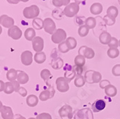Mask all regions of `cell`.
I'll return each mask as SVG.
<instances>
[{"mask_svg":"<svg viewBox=\"0 0 120 119\" xmlns=\"http://www.w3.org/2000/svg\"><path fill=\"white\" fill-rule=\"evenodd\" d=\"M103 11V6L101 3L99 2H95L91 4L90 7V12L91 14L94 15H100Z\"/></svg>","mask_w":120,"mask_h":119,"instance_id":"ac0fdd59","label":"cell"},{"mask_svg":"<svg viewBox=\"0 0 120 119\" xmlns=\"http://www.w3.org/2000/svg\"><path fill=\"white\" fill-rule=\"evenodd\" d=\"M58 56H59L58 55V53H57V51H56V48H54V49L52 50L51 54H50V57H51L52 59H54V58H56V57H58Z\"/></svg>","mask_w":120,"mask_h":119,"instance_id":"c3c4849f","label":"cell"},{"mask_svg":"<svg viewBox=\"0 0 120 119\" xmlns=\"http://www.w3.org/2000/svg\"><path fill=\"white\" fill-rule=\"evenodd\" d=\"M74 119H94V115L90 108H82L75 111Z\"/></svg>","mask_w":120,"mask_h":119,"instance_id":"277c9868","label":"cell"},{"mask_svg":"<svg viewBox=\"0 0 120 119\" xmlns=\"http://www.w3.org/2000/svg\"><path fill=\"white\" fill-rule=\"evenodd\" d=\"M58 51L63 53H68L70 51L66 45V43H65V41H63V42L60 43V44H58Z\"/></svg>","mask_w":120,"mask_h":119,"instance_id":"ab89813d","label":"cell"},{"mask_svg":"<svg viewBox=\"0 0 120 119\" xmlns=\"http://www.w3.org/2000/svg\"><path fill=\"white\" fill-rule=\"evenodd\" d=\"M14 24L15 20L11 17L7 15H2L0 16V25H2L3 27L6 28H10L14 26Z\"/></svg>","mask_w":120,"mask_h":119,"instance_id":"5bb4252c","label":"cell"},{"mask_svg":"<svg viewBox=\"0 0 120 119\" xmlns=\"http://www.w3.org/2000/svg\"><path fill=\"white\" fill-rule=\"evenodd\" d=\"M118 2H119V4H120V0H118Z\"/></svg>","mask_w":120,"mask_h":119,"instance_id":"91938a15","label":"cell"},{"mask_svg":"<svg viewBox=\"0 0 120 119\" xmlns=\"http://www.w3.org/2000/svg\"><path fill=\"white\" fill-rule=\"evenodd\" d=\"M32 24V27H33L34 29H35V30H40L43 28V20L41 18L36 17V18L33 19Z\"/></svg>","mask_w":120,"mask_h":119,"instance_id":"f1b7e54d","label":"cell"},{"mask_svg":"<svg viewBox=\"0 0 120 119\" xmlns=\"http://www.w3.org/2000/svg\"><path fill=\"white\" fill-rule=\"evenodd\" d=\"M63 69L65 71L63 77L70 83V82L74 79L76 77V74L73 70V67L71 65L66 63L65 65V67H63Z\"/></svg>","mask_w":120,"mask_h":119,"instance_id":"9c48e42d","label":"cell"},{"mask_svg":"<svg viewBox=\"0 0 120 119\" xmlns=\"http://www.w3.org/2000/svg\"><path fill=\"white\" fill-rule=\"evenodd\" d=\"M85 25L89 29H94L96 25V20L94 17H89L85 20Z\"/></svg>","mask_w":120,"mask_h":119,"instance_id":"d6a6232c","label":"cell"},{"mask_svg":"<svg viewBox=\"0 0 120 119\" xmlns=\"http://www.w3.org/2000/svg\"><path fill=\"white\" fill-rule=\"evenodd\" d=\"M2 28L1 25H0V35L2 34Z\"/></svg>","mask_w":120,"mask_h":119,"instance_id":"db71d44e","label":"cell"},{"mask_svg":"<svg viewBox=\"0 0 120 119\" xmlns=\"http://www.w3.org/2000/svg\"><path fill=\"white\" fill-rule=\"evenodd\" d=\"M92 80H93V84L94 83H99L102 80V77L100 72L94 71L93 76H92Z\"/></svg>","mask_w":120,"mask_h":119,"instance_id":"f35d334b","label":"cell"},{"mask_svg":"<svg viewBox=\"0 0 120 119\" xmlns=\"http://www.w3.org/2000/svg\"><path fill=\"white\" fill-rule=\"evenodd\" d=\"M79 54L83 56L85 59H91L95 56V52L91 48L87 47L86 46H82L79 49Z\"/></svg>","mask_w":120,"mask_h":119,"instance_id":"30bf717a","label":"cell"},{"mask_svg":"<svg viewBox=\"0 0 120 119\" xmlns=\"http://www.w3.org/2000/svg\"><path fill=\"white\" fill-rule=\"evenodd\" d=\"M108 46H109V48H117V47L119 46V40L116 38L112 37V39H111L110 42L109 43Z\"/></svg>","mask_w":120,"mask_h":119,"instance_id":"60d3db41","label":"cell"},{"mask_svg":"<svg viewBox=\"0 0 120 119\" xmlns=\"http://www.w3.org/2000/svg\"><path fill=\"white\" fill-rule=\"evenodd\" d=\"M18 74H17V81L20 84H25L29 81V76L27 73L22 71H17Z\"/></svg>","mask_w":120,"mask_h":119,"instance_id":"ffe728a7","label":"cell"},{"mask_svg":"<svg viewBox=\"0 0 120 119\" xmlns=\"http://www.w3.org/2000/svg\"><path fill=\"white\" fill-rule=\"evenodd\" d=\"M4 87H5V83L2 80H0V92H2V91L4 92Z\"/></svg>","mask_w":120,"mask_h":119,"instance_id":"681fc988","label":"cell"},{"mask_svg":"<svg viewBox=\"0 0 120 119\" xmlns=\"http://www.w3.org/2000/svg\"><path fill=\"white\" fill-rule=\"evenodd\" d=\"M67 38V34L63 29L58 28L52 34L51 40L56 43V44H60V43L65 41Z\"/></svg>","mask_w":120,"mask_h":119,"instance_id":"3957f363","label":"cell"},{"mask_svg":"<svg viewBox=\"0 0 120 119\" xmlns=\"http://www.w3.org/2000/svg\"><path fill=\"white\" fill-rule=\"evenodd\" d=\"M40 77L43 79V81H44L45 83H47V82H48L50 79L52 77V76L50 71L48 69H42L41 71V72H40Z\"/></svg>","mask_w":120,"mask_h":119,"instance_id":"83f0119b","label":"cell"},{"mask_svg":"<svg viewBox=\"0 0 120 119\" xmlns=\"http://www.w3.org/2000/svg\"><path fill=\"white\" fill-rule=\"evenodd\" d=\"M85 83H86V81L83 75L76 76L74 79V85L76 87H82L85 84Z\"/></svg>","mask_w":120,"mask_h":119,"instance_id":"f546056e","label":"cell"},{"mask_svg":"<svg viewBox=\"0 0 120 119\" xmlns=\"http://www.w3.org/2000/svg\"><path fill=\"white\" fill-rule=\"evenodd\" d=\"M43 29L49 34H52L56 30V25L52 19L48 17L43 20Z\"/></svg>","mask_w":120,"mask_h":119,"instance_id":"ba28073f","label":"cell"},{"mask_svg":"<svg viewBox=\"0 0 120 119\" xmlns=\"http://www.w3.org/2000/svg\"><path fill=\"white\" fill-rule=\"evenodd\" d=\"M52 4L57 8L62 6H67L71 3V0H52Z\"/></svg>","mask_w":120,"mask_h":119,"instance_id":"836d02e7","label":"cell"},{"mask_svg":"<svg viewBox=\"0 0 120 119\" xmlns=\"http://www.w3.org/2000/svg\"><path fill=\"white\" fill-rule=\"evenodd\" d=\"M28 119H36V118H28Z\"/></svg>","mask_w":120,"mask_h":119,"instance_id":"6f0895ef","label":"cell"},{"mask_svg":"<svg viewBox=\"0 0 120 119\" xmlns=\"http://www.w3.org/2000/svg\"><path fill=\"white\" fill-rule=\"evenodd\" d=\"M74 1H75V3L78 4L79 5V4H84L86 2V0H74Z\"/></svg>","mask_w":120,"mask_h":119,"instance_id":"f5cc1de1","label":"cell"},{"mask_svg":"<svg viewBox=\"0 0 120 119\" xmlns=\"http://www.w3.org/2000/svg\"><path fill=\"white\" fill-rule=\"evenodd\" d=\"M79 10L80 6L75 2H72L65 6L63 9V14L68 17H73L79 13Z\"/></svg>","mask_w":120,"mask_h":119,"instance_id":"7a4b0ae2","label":"cell"},{"mask_svg":"<svg viewBox=\"0 0 120 119\" xmlns=\"http://www.w3.org/2000/svg\"><path fill=\"white\" fill-rule=\"evenodd\" d=\"M39 14L40 9L35 4H32L30 7H27L23 10V15L27 19H35L38 17Z\"/></svg>","mask_w":120,"mask_h":119,"instance_id":"6da1fadb","label":"cell"},{"mask_svg":"<svg viewBox=\"0 0 120 119\" xmlns=\"http://www.w3.org/2000/svg\"><path fill=\"white\" fill-rule=\"evenodd\" d=\"M2 106H3V105H2V101L0 100V109L2 107Z\"/></svg>","mask_w":120,"mask_h":119,"instance_id":"11a10c76","label":"cell"},{"mask_svg":"<svg viewBox=\"0 0 120 119\" xmlns=\"http://www.w3.org/2000/svg\"><path fill=\"white\" fill-rule=\"evenodd\" d=\"M56 84L57 90L60 92H66L70 89L69 82L63 77H60L57 78L56 81Z\"/></svg>","mask_w":120,"mask_h":119,"instance_id":"52a82bcc","label":"cell"},{"mask_svg":"<svg viewBox=\"0 0 120 119\" xmlns=\"http://www.w3.org/2000/svg\"><path fill=\"white\" fill-rule=\"evenodd\" d=\"M112 74L115 77H119L120 76V64H116L112 68Z\"/></svg>","mask_w":120,"mask_h":119,"instance_id":"b9f144b4","label":"cell"},{"mask_svg":"<svg viewBox=\"0 0 120 119\" xmlns=\"http://www.w3.org/2000/svg\"><path fill=\"white\" fill-rule=\"evenodd\" d=\"M13 119H26L24 116L21 115L20 114H16L14 115V118Z\"/></svg>","mask_w":120,"mask_h":119,"instance_id":"816d5d0a","label":"cell"},{"mask_svg":"<svg viewBox=\"0 0 120 119\" xmlns=\"http://www.w3.org/2000/svg\"><path fill=\"white\" fill-rule=\"evenodd\" d=\"M12 84H13V85H14V87H15V92H17L19 91V88H20V84H19L17 80L12 81Z\"/></svg>","mask_w":120,"mask_h":119,"instance_id":"7dc6e473","label":"cell"},{"mask_svg":"<svg viewBox=\"0 0 120 119\" xmlns=\"http://www.w3.org/2000/svg\"><path fill=\"white\" fill-rule=\"evenodd\" d=\"M33 61V55L30 51H25L21 54V62L25 66H30Z\"/></svg>","mask_w":120,"mask_h":119,"instance_id":"4fadbf2b","label":"cell"},{"mask_svg":"<svg viewBox=\"0 0 120 119\" xmlns=\"http://www.w3.org/2000/svg\"><path fill=\"white\" fill-rule=\"evenodd\" d=\"M63 63H64L63 60L60 57L58 56V57H56V58L52 59L50 65H51V67H52L53 69L58 70V69H60L63 68Z\"/></svg>","mask_w":120,"mask_h":119,"instance_id":"e0dca14e","label":"cell"},{"mask_svg":"<svg viewBox=\"0 0 120 119\" xmlns=\"http://www.w3.org/2000/svg\"><path fill=\"white\" fill-rule=\"evenodd\" d=\"M104 21V23L105 24L107 25V26H112L115 24L116 23V19L114 18H112L110 16H109L107 15H106L104 18H103Z\"/></svg>","mask_w":120,"mask_h":119,"instance_id":"8d00e7d4","label":"cell"},{"mask_svg":"<svg viewBox=\"0 0 120 119\" xmlns=\"http://www.w3.org/2000/svg\"><path fill=\"white\" fill-rule=\"evenodd\" d=\"M105 93L109 97H114L117 94V89L115 86L109 84L105 88Z\"/></svg>","mask_w":120,"mask_h":119,"instance_id":"cb8c5ba5","label":"cell"},{"mask_svg":"<svg viewBox=\"0 0 120 119\" xmlns=\"http://www.w3.org/2000/svg\"><path fill=\"white\" fill-rule=\"evenodd\" d=\"M7 2L9 4H18L20 0H7Z\"/></svg>","mask_w":120,"mask_h":119,"instance_id":"f907efd6","label":"cell"},{"mask_svg":"<svg viewBox=\"0 0 120 119\" xmlns=\"http://www.w3.org/2000/svg\"><path fill=\"white\" fill-rule=\"evenodd\" d=\"M46 60V55L44 52H38L34 55V61L39 64L44 63Z\"/></svg>","mask_w":120,"mask_h":119,"instance_id":"603a6c76","label":"cell"},{"mask_svg":"<svg viewBox=\"0 0 120 119\" xmlns=\"http://www.w3.org/2000/svg\"><path fill=\"white\" fill-rule=\"evenodd\" d=\"M58 114L62 119H72L73 118L74 113L71 105H64L59 109Z\"/></svg>","mask_w":120,"mask_h":119,"instance_id":"5b68a950","label":"cell"},{"mask_svg":"<svg viewBox=\"0 0 120 119\" xmlns=\"http://www.w3.org/2000/svg\"><path fill=\"white\" fill-rule=\"evenodd\" d=\"M99 41L103 45H108L112 39V36L109 32L106 31H104L99 36Z\"/></svg>","mask_w":120,"mask_h":119,"instance_id":"d6986e66","label":"cell"},{"mask_svg":"<svg viewBox=\"0 0 120 119\" xmlns=\"http://www.w3.org/2000/svg\"><path fill=\"white\" fill-rule=\"evenodd\" d=\"M0 113L3 119H13L15 115L12 108L6 105L2 106V107L0 109Z\"/></svg>","mask_w":120,"mask_h":119,"instance_id":"9a60e30c","label":"cell"},{"mask_svg":"<svg viewBox=\"0 0 120 119\" xmlns=\"http://www.w3.org/2000/svg\"><path fill=\"white\" fill-rule=\"evenodd\" d=\"M46 84L48 85V89L42 91L39 96V99L41 101H46L53 97L54 95H55V90H54L53 87L52 86V84H50L48 82H47Z\"/></svg>","mask_w":120,"mask_h":119,"instance_id":"8992f818","label":"cell"},{"mask_svg":"<svg viewBox=\"0 0 120 119\" xmlns=\"http://www.w3.org/2000/svg\"><path fill=\"white\" fill-rule=\"evenodd\" d=\"M74 63L76 66L83 67V66L86 64V59L82 55H79L76 56L74 59Z\"/></svg>","mask_w":120,"mask_h":119,"instance_id":"4dcf8cb0","label":"cell"},{"mask_svg":"<svg viewBox=\"0 0 120 119\" xmlns=\"http://www.w3.org/2000/svg\"><path fill=\"white\" fill-rule=\"evenodd\" d=\"M107 55L111 59H116L119 56V51L118 48H109L107 51Z\"/></svg>","mask_w":120,"mask_h":119,"instance_id":"1f68e13d","label":"cell"},{"mask_svg":"<svg viewBox=\"0 0 120 119\" xmlns=\"http://www.w3.org/2000/svg\"><path fill=\"white\" fill-rule=\"evenodd\" d=\"M106 107V103L104 100L99 99L96 100L91 105V110L94 113H99L103 111Z\"/></svg>","mask_w":120,"mask_h":119,"instance_id":"2e32d148","label":"cell"},{"mask_svg":"<svg viewBox=\"0 0 120 119\" xmlns=\"http://www.w3.org/2000/svg\"><path fill=\"white\" fill-rule=\"evenodd\" d=\"M25 38L26 40H29V41H32L34 39V38H35L36 36V32L34 28H27L25 31Z\"/></svg>","mask_w":120,"mask_h":119,"instance_id":"7402d4cb","label":"cell"},{"mask_svg":"<svg viewBox=\"0 0 120 119\" xmlns=\"http://www.w3.org/2000/svg\"><path fill=\"white\" fill-rule=\"evenodd\" d=\"M39 102V98L35 95H30L26 98V103L29 107H35Z\"/></svg>","mask_w":120,"mask_h":119,"instance_id":"44dd1931","label":"cell"},{"mask_svg":"<svg viewBox=\"0 0 120 119\" xmlns=\"http://www.w3.org/2000/svg\"><path fill=\"white\" fill-rule=\"evenodd\" d=\"M65 41L69 50H73L77 46V41H76L75 38L73 37H68Z\"/></svg>","mask_w":120,"mask_h":119,"instance_id":"4316f807","label":"cell"},{"mask_svg":"<svg viewBox=\"0 0 120 119\" xmlns=\"http://www.w3.org/2000/svg\"><path fill=\"white\" fill-rule=\"evenodd\" d=\"M110 84V82L109 81L108 79H102L100 82H99V87L101 88V89H104L106 87H108Z\"/></svg>","mask_w":120,"mask_h":119,"instance_id":"f6af8a7d","label":"cell"},{"mask_svg":"<svg viewBox=\"0 0 120 119\" xmlns=\"http://www.w3.org/2000/svg\"><path fill=\"white\" fill-rule=\"evenodd\" d=\"M118 14H119V10L117 7L115 6H110L106 10V15L114 19L116 18Z\"/></svg>","mask_w":120,"mask_h":119,"instance_id":"484cf974","label":"cell"},{"mask_svg":"<svg viewBox=\"0 0 120 119\" xmlns=\"http://www.w3.org/2000/svg\"><path fill=\"white\" fill-rule=\"evenodd\" d=\"M21 2H28L29 0H20Z\"/></svg>","mask_w":120,"mask_h":119,"instance_id":"9f6ffc18","label":"cell"},{"mask_svg":"<svg viewBox=\"0 0 120 119\" xmlns=\"http://www.w3.org/2000/svg\"><path fill=\"white\" fill-rule=\"evenodd\" d=\"M14 92H15V87H14L12 82H5V87H4V92L5 94L9 95V94H12Z\"/></svg>","mask_w":120,"mask_h":119,"instance_id":"d590c367","label":"cell"},{"mask_svg":"<svg viewBox=\"0 0 120 119\" xmlns=\"http://www.w3.org/2000/svg\"><path fill=\"white\" fill-rule=\"evenodd\" d=\"M7 33L11 38H12L14 40H19L21 38L22 36V32L20 28L17 25H14L12 28H9Z\"/></svg>","mask_w":120,"mask_h":119,"instance_id":"7c38bea8","label":"cell"},{"mask_svg":"<svg viewBox=\"0 0 120 119\" xmlns=\"http://www.w3.org/2000/svg\"><path fill=\"white\" fill-rule=\"evenodd\" d=\"M35 118L36 119H52V116L50 114L48 113H42L40 114H38Z\"/></svg>","mask_w":120,"mask_h":119,"instance_id":"7bdbcfd3","label":"cell"},{"mask_svg":"<svg viewBox=\"0 0 120 119\" xmlns=\"http://www.w3.org/2000/svg\"><path fill=\"white\" fill-rule=\"evenodd\" d=\"M73 70L76 74V76H80L82 75L83 72V68L81 67H79V66H76V65H74L73 66Z\"/></svg>","mask_w":120,"mask_h":119,"instance_id":"ee69618b","label":"cell"},{"mask_svg":"<svg viewBox=\"0 0 120 119\" xmlns=\"http://www.w3.org/2000/svg\"><path fill=\"white\" fill-rule=\"evenodd\" d=\"M32 48L36 53L42 52L43 48H44V40H43L42 38L40 36H36L32 40Z\"/></svg>","mask_w":120,"mask_h":119,"instance_id":"8fae6325","label":"cell"},{"mask_svg":"<svg viewBox=\"0 0 120 119\" xmlns=\"http://www.w3.org/2000/svg\"><path fill=\"white\" fill-rule=\"evenodd\" d=\"M22 97H26L27 95V91L25 87H20V88L19 90V91L17 92Z\"/></svg>","mask_w":120,"mask_h":119,"instance_id":"bcb514c9","label":"cell"},{"mask_svg":"<svg viewBox=\"0 0 120 119\" xmlns=\"http://www.w3.org/2000/svg\"><path fill=\"white\" fill-rule=\"evenodd\" d=\"M94 70H88L84 74V79L86 82H88L89 84H93L92 76H93Z\"/></svg>","mask_w":120,"mask_h":119,"instance_id":"74e56055","label":"cell"},{"mask_svg":"<svg viewBox=\"0 0 120 119\" xmlns=\"http://www.w3.org/2000/svg\"><path fill=\"white\" fill-rule=\"evenodd\" d=\"M89 30L90 29L87 27L86 25H82L79 28L78 33H79V36H81V37H86L87 35L89 34Z\"/></svg>","mask_w":120,"mask_h":119,"instance_id":"e575fe53","label":"cell"},{"mask_svg":"<svg viewBox=\"0 0 120 119\" xmlns=\"http://www.w3.org/2000/svg\"><path fill=\"white\" fill-rule=\"evenodd\" d=\"M18 72L15 69H10L7 72V79L9 80V82H12L15 80H17Z\"/></svg>","mask_w":120,"mask_h":119,"instance_id":"d4e9b609","label":"cell"},{"mask_svg":"<svg viewBox=\"0 0 120 119\" xmlns=\"http://www.w3.org/2000/svg\"><path fill=\"white\" fill-rule=\"evenodd\" d=\"M119 46H120V40H119Z\"/></svg>","mask_w":120,"mask_h":119,"instance_id":"680465c9","label":"cell"}]
</instances>
